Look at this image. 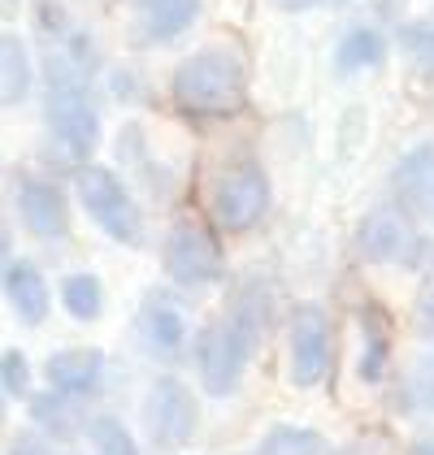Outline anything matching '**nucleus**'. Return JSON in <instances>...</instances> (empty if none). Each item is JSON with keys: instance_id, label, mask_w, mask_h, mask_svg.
<instances>
[{"instance_id": "412c9836", "label": "nucleus", "mask_w": 434, "mask_h": 455, "mask_svg": "<svg viewBox=\"0 0 434 455\" xmlns=\"http://www.w3.org/2000/svg\"><path fill=\"white\" fill-rule=\"evenodd\" d=\"M87 443H92V455H140L135 434H131L117 417L87 420Z\"/></svg>"}, {"instance_id": "a211bd4d", "label": "nucleus", "mask_w": 434, "mask_h": 455, "mask_svg": "<svg viewBox=\"0 0 434 455\" xmlns=\"http://www.w3.org/2000/svg\"><path fill=\"white\" fill-rule=\"evenodd\" d=\"M382 57H387V39L378 36L374 27H352L348 36L339 39V48H334L339 74L374 70V66H382Z\"/></svg>"}, {"instance_id": "f03ea898", "label": "nucleus", "mask_w": 434, "mask_h": 455, "mask_svg": "<svg viewBox=\"0 0 434 455\" xmlns=\"http://www.w3.org/2000/svg\"><path fill=\"white\" fill-rule=\"evenodd\" d=\"M44 117L52 140L70 156H92L100 143V108L87 87V70H78L61 52L44 61Z\"/></svg>"}, {"instance_id": "4468645a", "label": "nucleus", "mask_w": 434, "mask_h": 455, "mask_svg": "<svg viewBox=\"0 0 434 455\" xmlns=\"http://www.w3.org/2000/svg\"><path fill=\"white\" fill-rule=\"evenodd\" d=\"M140 334L157 355H179V347L187 343V321L170 299H161L152 291L144 299V308H140Z\"/></svg>"}, {"instance_id": "39448f33", "label": "nucleus", "mask_w": 434, "mask_h": 455, "mask_svg": "<svg viewBox=\"0 0 434 455\" xmlns=\"http://www.w3.org/2000/svg\"><path fill=\"white\" fill-rule=\"evenodd\" d=\"M209 212L221 230H253L269 212V178L256 161H230L209 182Z\"/></svg>"}, {"instance_id": "393cba45", "label": "nucleus", "mask_w": 434, "mask_h": 455, "mask_svg": "<svg viewBox=\"0 0 434 455\" xmlns=\"http://www.w3.org/2000/svg\"><path fill=\"white\" fill-rule=\"evenodd\" d=\"M9 455H52V447H48L39 434H18L13 447H9Z\"/></svg>"}, {"instance_id": "f257e3e1", "label": "nucleus", "mask_w": 434, "mask_h": 455, "mask_svg": "<svg viewBox=\"0 0 434 455\" xmlns=\"http://www.w3.org/2000/svg\"><path fill=\"white\" fill-rule=\"evenodd\" d=\"M256 325H261L256 299L253 295H235L196 334V369H200V382H205L209 395H230L239 386L256 343Z\"/></svg>"}, {"instance_id": "c85d7f7f", "label": "nucleus", "mask_w": 434, "mask_h": 455, "mask_svg": "<svg viewBox=\"0 0 434 455\" xmlns=\"http://www.w3.org/2000/svg\"><path fill=\"white\" fill-rule=\"evenodd\" d=\"M0 417H4V386H0Z\"/></svg>"}, {"instance_id": "6e6552de", "label": "nucleus", "mask_w": 434, "mask_h": 455, "mask_svg": "<svg viewBox=\"0 0 434 455\" xmlns=\"http://www.w3.org/2000/svg\"><path fill=\"white\" fill-rule=\"evenodd\" d=\"M334 360V334L322 304H295L291 308V378L295 386H317Z\"/></svg>"}, {"instance_id": "423d86ee", "label": "nucleus", "mask_w": 434, "mask_h": 455, "mask_svg": "<svg viewBox=\"0 0 434 455\" xmlns=\"http://www.w3.org/2000/svg\"><path fill=\"white\" fill-rule=\"evenodd\" d=\"M161 265H165V274L179 282V286H209V282H217L226 274L221 243L213 239V230L200 226V221H179L165 235Z\"/></svg>"}, {"instance_id": "7ed1b4c3", "label": "nucleus", "mask_w": 434, "mask_h": 455, "mask_svg": "<svg viewBox=\"0 0 434 455\" xmlns=\"http://www.w3.org/2000/svg\"><path fill=\"white\" fill-rule=\"evenodd\" d=\"M170 96L191 117H235L239 108L248 105L244 61L221 52V48L191 52L179 70L170 74Z\"/></svg>"}, {"instance_id": "f8f14e48", "label": "nucleus", "mask_w": 434, "mask_h": 455, "mask_svg": "<svg viewBox=\"0 0 434 455\" xmlns=\"http://www.w3.org/2000/svg\"><path fill=\"white\" fill-rule=\"evenodd\" d=\"M4 299H9V308L22 316L27 325H44L48 321V308H52V291H48V282L39 274L31 260H13V265H4Z\"/></svg>"}, {"instance_id": "a878e982", "label": "nucleus", "mask_w": 434, "mask_h": 455, "mask_svg": "<svg viewBox=\"0 0 434 455\" xmlns=\"http://www.w3.org/2000/svg\"><path fill=\"white\" fill-rule=\"evenodd\" d=\"M283 9H317V4H334V0H274Z\"/></svg>"}, {"instance_id": "0eeeda50", "label": "nucleus", "mask_w": 434, "mask_h": 455, "mask_svg": "<svg viewBox=\"0 0 434 455\" xmlns=\"http://www.w3.org/2000/svg\"><path fill=\"white\" fill-rule=\"evenodd\" d=\"M196 420H200V403L187 390V382L165 373V378H157V382L148 386L144 429L157 447H182L196 434Z\"/></svg>"}, {"instance_id": "5701e85b", "label": "nucleus", "mask_w": 434, "mask_h": 455, "mask_svg": "<svg viewBox=\"0 0 434 455\" xmlns=\"http://www.w3.org/2000/svg\"><path fill=\"white\" fill-rule=\"evenodd\" d=\"M399 48L417 61V66H434V22H408L399 31Z\"/></svg>"}, {"instance_id": "4be33fe9", "label": "nucleus", "mask_w": 434, "mask_h": 455, "mask_svg": "<svg viewBox=\"0 0 434 455\" xmlns=\"http://www.w3.org/2000/svg\"><path fill=\"white\" fill-rule=\"evenodd\" d=\"M0 386H4V395H18V399L31 390V364L18 347L0 351Z\"/></svg>"}, {"instance_id": "ddd939ff", "label": "nucleus", "mask_w": 434, "mask_h": 455, "mask_svg": "<svg viewBox=\"0 0 434 455\" xmlns=\"http://www.w3.org/2000/svg\"><path fill=\"white\" fill-rule=\"evenodd\" d=\"M357 251L365 260L382 265V260H399L408 251V226L399 221L391 209H369L357 226Z\"/></svg>"}, {"instance_id": "20e7f679", "label": "nucleus", "mask_w": 434, "mask_h": 455, "mask_svg": "<svg viewBox=\"0 0 434 455\" xmlns=\"http://www.w3.org/2000/svg\"><path fill=\"white\" fill-rule=\"evenodd\" d=\"M74 191L83 200L87 217L105 230L113 243H140L144 239V209L131 196V187L105 165H78Z\"/></svg>"}, {"instance_id": "cd10ccee", "label": "nucleus", "mask_w": 434, "mask_h": 455, "mask_svg": "<svg viewBox=\"0 0 434 455\" xmlns=\"http://www.w3.org/2000/svg\"><path fill=\"white\" fill-rule=\"evenodd\" d=\"M4 256H9V243H4V235H0V269H4Z\"/></svg>"}, {"instance_id": "9d476101", "label": "nucleus", "mask_w": 434, "mask_h": 455, "mask_svg": "<svg viewBox=\"0 0 434 455\" xmlns=\"http://www.w3.org/2000/svg\"><path fill=\"white\" fill-rule=\"evenodd\" d=\"M18 217L36 239H66L70 235L66 191L48 178H22L18 182Z\"/></svg>"}, {"instance_id": "b1692460", "label": "nucleus", "mask_w": 434, "mask_h": 455, "mask_svg": "<svg viewBox=\"0 0 434 455\" xmlns=\"http://www.w3.org/2000/svg\"><path fill=\"white\" fill-rule=\"evenodd\" d=\"M404 399H413V408H434V355L430 360H417Z\"/></svg>"}, {"instance_id": "6ab92c4d", "label": "nucleus", "mask_w": 434, "mask_h": 455, "mask_svg": "<svg viewBox=\"0 0 434 455\" xmlns=\"http://www.w3.org/2000/svg\"><path fill=\"white\" fill-rule=\"evenodd\" d=\"M61 308L74 321H96L105 313V282L96 274H66L61 278Z\"/></svg>"}, {"instance_id": "bb28decb", "label": "nucleus", "mask_w": 434, "mask_h": 455, "mask_svg": "<svg viewBox=\"0 0 434 455\" xmlns=\"http://www.w3.org/2000/svg\"><path fill=\"white\" fill-rule=\"evenodd\" d=\"M408 455H434V438H417V443L408 447Z\"/></svg>"}, {"instance_id": "1a4fd4ad", "label": "nucleus", "mask_w": 434, "mask_h": 455, "mask_svg": "<svg viewBox=\"0 0 434 455\" xmlns=\"http://www.w3.org/2000/svg\"><path fill=\"white\" fill-rule=\"evenodd\" d=\"M391 191L413 221L434 230V143H417L399 156V165L391 170Z\"/></svg>"}, {"instance_id": "9b49d317", "label": "nucleus", "mask_w": 434, "mask_h": 455, "mask_svg": "<svg viewBox=\"0 0 434 455\" xmlns=\"http://www.w3.org/2000/svg\"><path fill=\"white\" fill-rule=\"evenodd\" d=\"M44 378L48 386L57 390V395H92L100 378H105V351L100 347H61L48 355V364H44Z\"/></svg>"}, {"instance_id": "f3484780", "label": "nucleus", "mask_w": 434, "mask_h": 455, "mask_svg": "<svg viewBox=\"0 0 434 455\" xmlns=\"http://www.w3.org/2000/svg\"><path fill=\"white\" fill-rule=\"evenodd\" d=\"M361 364H357V373H361V382H378L382 378V369H387V351H391V325H387V316L378 313L374 304H365L361 308Z\"/></svg>"}, {"instance_id": "dca6fc26", "label": "nucleus", "mask_w": 434, "mask_h": 455, "mask_svg": "<svg viewBox=\"0 0 434 455\" xmlns=\"http://www.w3.org/2000/svg\"><path fill=\"white\" fill-rule=\"evenodd\" d=\"M31 92V57L27 44L9 31H0V105H18Z\"/></svg>"}, {"instance_id": "2eb2a0df", "label": "nucleus", "mask_w": 434, "mask_h": 455, "mask_svg": "<svg viewBox=\"0 0 434 455\" xmlns=\"http://www.w3.org/2000/svg\"><path fill=\"white\" fill-rule=\"evenodd\" d=\"M196 18H200V0H148L144 31L157 44H174L196 27Z\"/></svg>"}, {"instance_id": "aec40b11", "label": "nucleus", "mask_w": 434, "mask_h": 455, "mask_svg": "<svg viewBox=\"0 0 434 455\" xmlns=\"http://www.w3.org/2000/svg\"><path fill=\"white\" fill-rule=\"evenodd\" d=\"M253 455H326V438L304 425H274Z\"/></svg>"}]
</instances>
